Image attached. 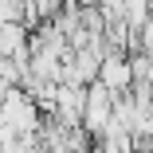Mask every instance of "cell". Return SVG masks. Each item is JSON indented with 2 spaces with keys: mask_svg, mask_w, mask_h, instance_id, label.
Returning a JSON list of instances; mask_svg holds the SVG:
<instances>
[{
  "mask_svg": "<svg viewBox=\"0 0 153 153\" xmlns=\"http://www.w3.org/2000/svg\"><path fill=\"white\" fill-rule=\"evenodd\" d=\"M110 114H114V90H106L94 79L82 94V130H86V137H102Z\"/></svg>",
  "mask_w": 153,
  "mask_h": 153,
  "instance_id": "obj_1",
  "label": "cell"
},
{
  "mask_svg": "<svg viewBox=\"0 0 153 153\" xmlns=\"http://www.w3.org/2000/svg\"><path fill=\"white\" fill-rule=\"evenodd\" d=\"M106 90H114V94H126V90L134 86V75H130V55L122 51H106L98 59V75H94Z\"/></svg>",
  "mask_w": 153,
  "mask_h": 153,
  "instance_id": "obj_2",
  "label": "cell"
}]
</instances>
